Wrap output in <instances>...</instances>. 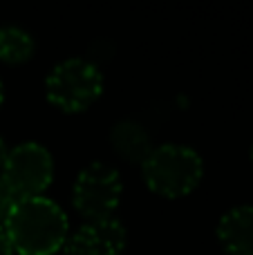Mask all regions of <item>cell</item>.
Listing matches in <instances>:
<instances>
[{"instance_id":"1","label":"cell","mask_w":253,"mask_h":255,"mask_svg":"<svg viewBox=\"0 0 253 255\" xmlns=\"http://www.w3.org/2000/svg\"><path fill=\"white\" fill-rule=\"evenodd\" d=\"M13 253L54 255L65 247L70 220L65 211L49 197L16 199L2 222Z\"/></svg>"},{"instance_id":"2","label":"cell","mask_w":253,"mask_h":255,"mask_svg":"<svg viewBox=\"0 0 253 255\" xmlns=\"http://www.w3.org/2000/svg\"><path fill=\"white\" fill-rule=\"evenodd\" d=\"M146 186L161 197H184L204 177L200 152L184 143H161L150 150L141 163Z\"/></svg>"},{"instance_id":"3","label":"cell","mask_w":253,"mask_h":255,"mask_svg":"<svg viewBox=\"0 0 253 255\" xmlns=\"http://www.w3.org/2000/svg\"><path fill=\"white\" fill-rule=\"evenodd\" d=\"M103 92V74L92 61L72 56L56 63L45 79V94L63 112H83Z\"/></svg>"},{"instance_id":"4","label":"cell","mask_w":253,"mask_h":255,"mask_svg":"<svg viewBox=\"0 0 253 255\" xmlns=\"http://www.w3.org/2000/svg\"><path fill=\"white\" fill-rule=\"evenodd\" d=\"M121 172L106 161H90L76 175L72 186V204L85 222L108 220L121 202Z\"/></svg>"},{"instance_id":"5","label":"cell","mask_w":253,"mask_h":255,"mask_svg":"<svg viewBox=\"0 0 253 255\" xmlns=\"http://www.w3.org/2000/svg\"><path fill=\"white\" fill-rule=\"evenodd\" d=\"M0 177L16 199L40 197L54 177L52 152L38 141H22L9 148Z\"/></svg>"},{"instance_id":"6","label":"cell","mask_w":253,"mask_h":255,"mask_svg":"<svg viewBox=\"0 0 253 255\" xmlns=\"http://www.w3.org/2000/svg\"><path fill=\"white\" fill-rule=\"evenodd\" d=\"M128 244V231L115 217L94 220L81 224L67 235L63 253L65 255H121Z\"/></svg>"},{"instance_id":"7","label":"cell","mask_w":253,"mask_h":255,"mask_svg":"<svg viewBox=\"0 0 253 255\" xmlns=\"http://www.w3.org/2000/svg\"><path fill=\"white\" fill-rule=\"evenodd\" d=\"M218 240L229 255H253V204L233 206L220 217Z\"/></svg>"},{"instance_id":"8","label":"cell","mask_w":253,"mask_h":255,"mask_svg":"<svg viewBox=\"0 0 253 255\" xmlns=\"http://www.w3.org/2000/svg\"><path fill=\"white\" fill-rule=\"evenodd\" d=\"M110 143L119 157H124L126 161L132 163H143V159L155 148L143 124H139L134 119L117 121L110 130Z\"/></svg>"},{"instance_id":"9","label":"cell","mask_w":253,"mask_h":255,"mask_svg":"<svg viewBox=\"0 0 253 255\" xmlns=\"http://www.w3.org/2000/svg\"><path fill=\"white\" fill-rule=\"evenodd\" d=\"M36 49V40L25 27L2 25L0 27V61L2 63H25Z\"/></svg>"},{"instance_id":"10","label":"cell","mask_w":253,"mask_h":255,"mask_svg":"<svg viewBox=\"0 0 253 255\" xmlns=\"http://www.w3.org/2000/svg\"><path fill=\"white\" fill-rule=\"evenodd\" d=\"M13 202H16V197L11 195V190H9V186L4 184V179L0 177V222H4V217H7V213L11 211Z\"/></svg>"},{"instance_id":"11","label":"cell","mask_w":253,"mask_h":255,"mask_svg":"<svg viewBox=\"0 0 253 255\" xmlns=\"http://www.w3.org/2000/svg\"><path fill=\"white\" fill-rule=\"evenodd\" d=\"M0 255H13V249H11V244H9L2 224H0Z\"/></svg>"},{"instance_id":"12","label":"cell","mask_w":253,"mask_h":255,"mask_svg":"<svg viewBox=\"0 0 253 255\" xmlns=\"http://www.w3.org/2000/svg\"><path fill=\"white\" fill-rule=\"evenodd\" d=\"M7 152H9V148H7V143H4V139L0 136V170H2V166H4V159H7Z\"/></svg>"},{"instance_id":"13","label":"cell","mask_w":253,"mask_h":255,"mask_svg":"<svg viewBox=\"0 0 253 255\" xmlns=\"http://www.w3.org/2000/svg\"><path fill=\"white\" fill-rule=\"evenodd\" d=\"M2 101H4V85H2V81H0V106H2Z\"/></svg>"},{"instance_id":"14","label":"cell","mask_w":253,"mask_h":255,"mask_svg":"<svg viewBox=\"0 0 253 255\" xmlns=\"http://www.w3.org/2000/svg\"><path fill=\"white\" fill-rule=\"evenodd\" d=\"M251 166H253V143H251Z\"/></svg>"}]
</instances>
